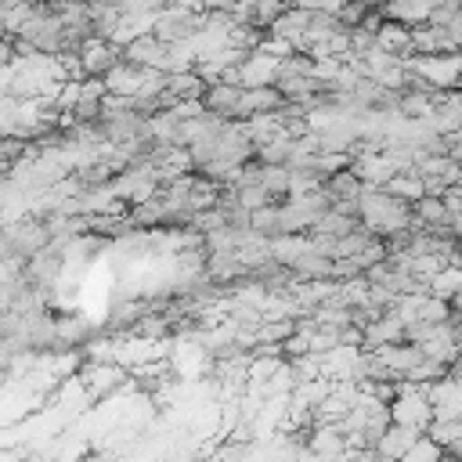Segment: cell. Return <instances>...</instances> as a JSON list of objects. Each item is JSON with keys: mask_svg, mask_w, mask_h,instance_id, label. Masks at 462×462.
Masks as SVG:
<instances>
[{"mask_svg": "<svg viewBox=\"0 0 462 462\" xmlns=\"http://www.w3.org/2000/svg\"><path fill=\"white\" fill-rule=\"evenodd\" d=\"M321 188H325L328 202H343V199H357V195H361V184H357V177H354L350 170H343V173L328 177Z\"/></svg>", "mask_w": 462, "mask_h": 462, "instance_id": "7402d4cb", "label": "cell"}, {"mask_svg": "<svg viewBox=\"0 0 462 462\" xmlns=\"http://www.w3.org/2000/svg\"><path fill=\"white\" fill-rule=\"evenodd\" d=\"M76 54H79V65H83V79H105L123 61V51L116 43H108L105 36H90Z\"/></svg>", "mask_w": 462, "mask_h": 462, "instance_id": "5b68a950", "label": "cell"}, {"mask_svg": "<svg viewBox=\"0 0 462 462\" xmlns=\"http://www.w3.org/2000/svg\"><path fill=\"white\" fill-rule=\"evenodd\" d=\"M231 195H235V206L245 209V213H256L263 206H274V199L260 184H238V188H231Z\"/></svg>", "mask_w": 462, "mask_h": 462, "instance_id": "603a6c76", "label": "cell"}, {"mask_svg": "<svg viewBox=\"0 0 462 462\" xmlns=\"http://www.w3.org/2000/svg\"><path fill=\"white\" fill-rule=\"evenodd\" d=\"M430 11H433V4H386V7H379V14L386 18V22H397V25H404V29H419V25H426L430 22Z\"/></svg>", "mask_w": 462, "mask_h": 462, "instance_id": "2e32d148", "label": "cell"}, {"mask_svg": "<svg viewBox=\"0 0 462 462\" xmlns=\"http://www.w3.org/2000/svg\"><path fill=\"white\" fill-rule=\"evenodd\" d=\"M307 22H310V11H307V7H285V11L271 22L267 36H278V40H285V43H296V40L307 32Z\"/></svg>", "mask_w": 462, "mask_h": 462, "instance_id": "5bb4252c", "label": "cell"}, {"mask_svg": "<svg viewBox=\"0 0 462 462\" xmlns=\"http://www.w3.org/2000/svg\"><path fill=\"white\" fill-rule=\"evenodd\" d=\"M285 108V97L274 90V87H260V90H242V101H238V123L253 119V116H274Z\"/></svg>", "mask_w": 462, "mask_h": 462, "instance_id": "30bf717a", "label": "cell"}, {"mask_svg": "<svg viewBox=\"0 0 462 462\" xmlns=\"http://www.w3.org/2000/svg\"><path fill=\"white\" fill-rule=\"evenodd\" d=\"M365 350H379V346H393V343H404V321L397 314H379L375 321H368L365 328Z\"/></svg>", "mask_w": 462, "mask_h": 462, "instance_id": "8fae6325", "label": "cell"}, {"mask_svg": "<svg viewBox=\"0 0 462 462\" xmlns=\"http://www.w3.org/2000/svg\"><path fill=\"white\" fill-rule=\"evenodd\" d=\"M354 227H357L354 220H346V217H339V213L328 209V213H321V217L314 220V227H310L307 235H310V238H332V242H339V238L350 235Z\"/></svg>", "mask_w": 462, "mask_h": 462, "instance_id": "ac0fdd59", "label": "cell"}, {"mask_svg": "<svg viewBox=\"0 0 462 462\" xmlns=\"http://www.w3.org/2000/svg\"><path fill=\"white\" fill-rule=\"evenodd\" d=\"M440 458H444V448L433 444L430 437H419V440L408 448V455H404L401 462H440Z\"/></svg>", "mask_w": 462, "mask_h": 462, "instance_id": "4316f807", "label": "cell"}, {"mask_svg": "<svg viewBox=\"0 0 462 462\" xmlns=\"http://www.w3.org/2000/svg\"><path fill=\"white\" fill-rule=\"evenodd\" d=\"M289 155H292V141L282 137V134H278L274 141H267V144L256 148V162H260V166H285Z\"/></svg>", "mask_w": 462, "mask_h": 462, "instance_id": "cb8c5ba5", "label": "cell"}, {"mask_svg": "<svg viewBox=\"0 0 462 462\" xmlns=\"http://www.w3.org/2000/svg\"><path fill=\"white\" fill-rule=\"evenodd\" d=\"M206 14H209L206 7H191V4L162 7V11L155 14L152 36H155L159 43H166V47H173V43H188V40H195V36L202 32Z\"/></svg>", "mask_w": 462, "mask_h": 462, "instance_id": "6da1fadb", "label": "cell"}, {"mask_svg": "<svg viewBox=\"0 0 462 462\" xmlns=\"http://www.w3.org/2000/svg\"><path fill=\"white\" fill-rule=\"evenodd\" d=\"M422 393H426V401H430V408H433V419H440V422H455V419H462V386L451 383L448 375H444L440 383L426 386Z\"/></svg>", "mask_w": 462, "mask_h": 462, "instance_id": "ba28073f", "label": "cell"}, {"mask_svg": "<svg viewBox=\"0 0 462 462\" xmlns=\"http://www.w3.org/2000/svg\"><path fill=\"white\" fill-rule=\"evenodd\" d=\"M76 379H79V386L87 390L90 401H101V397L116 393V390L126 383V368H119V365H112V361H87V365L76 372Z\"/></svg>", "mask_w": 462, "mask_h": 462, "instance_id": "277c9868", "label": "cell"}, {"mask_svg": "<svg viewBox=\"0 0 462 462\" xmlns=\"http://www.w3.org/2000/svg\"><path fill=\"white\" fill-rule=\"evenodd\" d=\"M260 188L278 202V199H289V188H292V173L285 166H260Z\"/></svg>", "mask_w": 462, "mask_h": 462, "instance_id": "44dd1931", "label": "cell"}, {"mask_svg": "<svg viewBox=\"0 0 462 462\" xmlns=\"http://www.w3.org/2000/svg\"><path fill=\"white\" fill-rule=\"evenodd\" d=\"M350 173L357 177V184L365 188H386V180L397 173V166L383 155V152H361L350 159Z\"/></svg>", "mask_w": 462, "mask_h": 462, "instance_id": "52a82bcc", "label": "cell"}, {"mask_svg": "<svg viewBox=\"0 0 462 462\" xmlns=\"http://www.w3.org/2000/svg\"><path fill=\"white\" fill-rule=\"evenodd\" d=\"M390 199H397V202H404V206H415L426 191H422V180H419V173L415 170H404V173H393L390 180H386V188H383Z\"/></svg>", "mask_w": 462, "mask_h": 462, "instance_id": "e0dca14e", "label": "cell"}, {"mask_svg": "<svg viewBox=\"0 0 462 462\" xmlns=\"http://www.w3.org/2000/svg\"><path fill=\"white\" fill-rule=\"evenodd\" d=\"M368 462H390V458H379V455H368Z\"/></svg>", "mask_w": 462, "mask_h": 462, "instance_id": "f1b7e54d", "label": "cell"}, {"mask_svg": "<svg viewBox=\"0 0 462 462\" xmlns=\"http://www.w3.org/2000/svg\"><path fill=\"white\" fill-rule=\"evenodd\" d=\"M426 292H430L433 300H444V303H448L451 296H458V292H462V267H451V263H448L440 274L430 278Z\"/></svg>", "mask_w": 462, "mask_h": 462, "instance_id": "ffe728a7", "label": "cell"}, {"mask_svg": "<svg viewBox=\"0 0 462 462\" xmlns=\"http://www.w3.org/2000/svg\"><path fill=\"white\" fill-rule=\"evenodd\" d=\"M278 79V61L260 54V51H249L245 61L238 65V87L242 90H260V87H274Z\"/></svg>", "mask_w": 462, "mask_h": 462, "instance_id": "9c48e42d", "label": "cell"}, {"mask_svg": "<svg viewBox=\"0 0 462 462\" xmlns=\"http://www.w3.org/2000/svg\"><path fill=\"white\" fill-rule=\"evenodd\" d=\"M383 365H386V372L393 375V379H404L419 361H422V354H419V346H411V343H393V346H379V350H372Z\"/></svg>", "mask_w": 462, "mask_h": 462, "instance_id": "4fadbf2b", "label": "cell"}, {"mask_svg": "<svg viewBox=\"0 0 462 462\" xmlns=\"http://www.w3.org/2000/svg\"><path fill=\"white\" fill-rule=\"evenodd\" d=\"M422 433H415V430H404V426H390L383 437H379V444H375V451L372 455H379V458H390V462H401L404 455H408V448L419 440Z\"/></svg>", "mask_w": 462, "mask_h": 462, "instance_id": "9a60e30c", "label": "cell"}, {"mask_svg": "<svg viewBox=\"0 0 462 462\" xmlns=\"http://www.w3.org/2000/svg\"><path fill=\"white\" fill-rule=\"evenodd\" d=\"M422 437H430L433 444H440V448L448 451L455 440H462V419H455V422H440V419H433L430 430H426Z\"/></svg>", "mask_w": 462, "mask_h": 462, "instance_id": "484cf974", "label": "cell"}, {"mask_svg": "<svg viewBox=\"0 0 462 462\" xmlns=\"http://www.w3.org/2000/svg\"><path fill=\"white\" fill-rule=\"evenodd\" d=\"M415 321H422V325H444V321H451V307H448L444 300H433V296L426 292L422 303H419Z\"/></svg>", "mask_w": 462, "mask_h": 462, "instance_id": "d4e9b609", "label": "cell"}, {"mask_svg": "<svg viewBox=\"0 0 462 462\" xmlns=\"http://www.w3.org/2000/svg\"><path fill=\"white\" fill-rule=\"evenodd\" d=\"M177 123H191V119H199V116H206V105L202 101H177L173 108H166Z\"/></svg>", "mask_w": 462, "mask_h": 462, "instance_id": "83f0119b", "label": "cell"}, {"mask_svg": "<svg viewBox=\"0 0 462 462\" xmlns=\"http://www.w3.org/2000/svg\"><path fill=\"white\" fill-rule=\"evenodd\" d=\"M0 242L7 245V253H11V256L29 260V256H36L40 249H47L51 231H47V224H43V220L25 217V220H14V224H4V227H0Z\"/></svg>", "mask_w": 462, "mask_h": 462, "instance_id": "3957f363", "label": "cell"}, {"mask_svg": "<svg viewBox=\"0 0 462 462\" xmlns=\"http://www.w3.org/2000/svg\"><path fill=\"white\" fill-rule=\"evenodd\" d=\"M390 422L393 426H404V430H415V433H426L430 422H433V408L426 401L422 390L415 393H401L390 401Z\"/></svg>", "mask_w": 462, "mask_h": 462, "instance_id": "8992f818", "label": "cell"}, {"mask_svg": "<svg viewBox=\"0 0 462 462\" xmlns=\"http://www.w3.org/2000/svg\"><path fill=\"white\" fill-rule=\"evenodd\" d=\"M123 61L134 65V69H155V72H162L166 43H159L155 36H141V40H134L130 47H123Z\"/></svg>", "mask_w": 462, "mask_h": 462, "instance_id": "7c38bea8", "label": "cell"}, {"mask_svg": "<svg viewBox=\"0 0 462 462\" xmlns=\"http://www.w3.org/2000/svg\"><path fill=\"white\" fill-rule=\"evenodd\" d=\"M328 393H332V383L318 375V379H310V383H300V386L292 390V397H289V401H292L296 408H307V411H314V408H318V404H321Z\"/></svg>", "mask_w": 462, "mask_h": 462, "instance_id": "d6986e66", "label": "cell"}, {"mask_svg": "<svg viewBox=\"0 0 462 462\" xmlns=\"http://www.w3.org/2000/svg\"><path fill=\"white\" fill-rule=\"evenodd\" d=\"M404 69H411L430 90H455L462 79V54H433V58H408Z\"/></svg>", "mask_w": 462, "mask_h": 462, "instance_id": "7a4b0ae2", "label": "cell"}]
</instances>
